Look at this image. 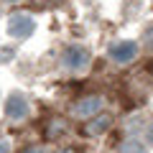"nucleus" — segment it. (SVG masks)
Here are the masks:
<instances>
[{"instance_id": "obj_1", "label": "nucleus", "mask_w": 153, "mask_h": 153, "mask_svg": "<svg viewBox=\"0 0 153 153\" xmlns=\"http://www.w3.org/2000/svg\"><path fill=\"white\" fill-rule=\"evenodd\" d=\"M84 61H87V51L82 46H69L64 51V64L66 66H82Z\"/></svg>"}, {"instance_id": "obj_2", "label": "nucleus", "mask_w": 153, "mask_h": 153, "mask_svg": "<svg viewBox=\"0 0 153 153\" xmlns=\"http://www.w3.org/2000/svg\"><path fill=\"white\" fill-rule=\"evenodd\" d=\"M110 54H112L117 61H130L133 56L138 54V49H135V44H117V46H112Z\"/></svg>"}, {"instance_id": "obj_3", "label": "nucleus", "mask_w": 153, "mask_h": 153, "mask_svg": "<svg viewBox=\"0 0 153 153\" xmlns=\"http://www.w3.org/2000/svg\"><path fill=\"white\" fill-rule=\"evenodd\" d=\"M5 112L10 115V117H21V115H26V112H28V107H26V100H21V97H10V100H8V107H5Z\"/></svg>"}, {"instance_id": "obj_4", "label": "nucleus", "mask_w": 153, "mask_h": 153, "mask_svg": "<svg viewBox=\"0 0 153 153\" xmlns=\"http://www.w3.org/2000/svg\"><path fill=\"white\" fill-rule=\"evenodd\" d=\"M107 125H110V117H97V120L89 123V128H84V133L87 135H97V133L107 130Z\"/></svg>"}, {"instance_id": "obj_5", "label": "nucleus", "mask_w": 153, "mask_h": 153, "mask_svg": "<svg viewBox=\"0 0 153 153\" xmlns=\"http://www.w3.org/2000/svg\"><path fill=\"white\" fill-rule=\"evenodd\" d=\"M120 153H146V148H143L140 143H125V146L120 148Z\"/></svg>"}, {"instance_id": "obj_6", "label": "nucleus", "mask_w": 153, "mask_h": 153, "mask_svg": "<svg viewBox=\"0 0 153 153\" xmlns=\"http://www.w3.org/2000/svg\"><path fill=\"white\" fill-rule=\"evenodd\" d=\"M97 100H87V102H84L82 105V107H79V112H84V115H87V112H92V110H97Z\"/></svg>"}]
</instances>
